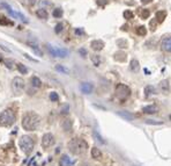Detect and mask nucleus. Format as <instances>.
Listing matches in <instances>:
<instances>
[{"label":"nucleus","instance_id":"nucleus-30","mask_svg":"<svg viewBox=\"0 0 171 166\" xmlns=\"http://www.w3.org/2000/svg\"><path fill=\"white\" fill-rule=\"evenodd\" d=\"M149 15H150V12H149L148 9H146V8H142V9H141V18L143 20L148 19Z\"/></svg>","mask_w":171,"mask_h":166},{"label":"nucleus","instance_id":"nucleus-40","mask_svg":"<svg viewBox=\"0 0 171 166\" xmlns=\"http://www.w3.org/2000/svg\"><path fill=\"white\" fill-rule=\"evenodd\" d=\"M63 27H64L63 23H58L57 26L54 27V31H56V33H60V31L63 30Z\"/></svg>","mask_w":171,"mask_h":166},{"label":"nucleus","instance_id":"nucleus-33","mask_svg":"<svg viewBox=\"0 0 171 166\" xmlns=\"http://www.w3.org/2000/svg\"><path fill=\"white\" fill-rule=\"evenodd\" d=\"M52 14H53L54 18H61L63 16V9L61 8H56Z\"/></svg>","mask_w":171,"mask_h":166},{"label":"nucleus","instance_id":"nucleus-31","mask_svg":"<svg viewBox=\"0 0 171 166\" xmlns=\"http://www.w3.org/2000/svg\"><path fill=\"white\" fill-rule=\"evenodd\" d=\"M137 33L139 35H141V36H144V35L147 34V29H146V27H143V26H140V27L137 28Z\"/></svg>","mask_w":171,"mask_h":166},{"label":"nucleus","instance_id":"nucleus-36","mask_svg":"<svg viewBox=\"0 0 171 166\" xmlns=\"http://www.w3.org/2000/svg\"><path fill=\"white\" fill-rule=\"evenodd\" d=\"M124 18H125V19H127V20L133 19V13H132L131 11H125V12H124Z\"/></svg>","mask_w":171,"mask_h":166},{"label":"nucleus","instance_id":"nucleus-28","mask_svg":"<svg viewBox=\"0 0 171 166\" xmlns=\"http://www.w3.org/2000/svg\"><path fill=\"white\" fill-rule=\"evenodd\" d=\"M56 70H57V71H59V72H61V73H66V74L69 73V70L67 69V67L63 66V65H57V66H56Z\"/></svg>","mask_w":171,"mask_h":166},{"label":"nucleus","instance_id":"nucleus-27","mask_svg":"<svg viewBox=\"0 0 171 166\" xmlns=\"http://www.w3.org/2000/svg\"><path fill=\"white\" fill-rule=\"evenodd\" d=\"M93 135H94V137L96 138V141H97V142H99V143H102V144H105V141L103 139L102 136L99 135V134L96 131V130H94V131H93Z\"/></svg>","mask_w":171,"mask_h":166},{"label":"nucleus","instance_id":"nucleus-10","mask_svg":"<svg viewBox=\"0 0 171 166\" xmlns=\"http://www.w3.org/2000/svg\"><path fill=\"white\" fill-rule=\"evenodd\" d=\"M161 49H162L164 52H170L171 51V39H170V35L169 34L165 35L163 39H162Z\"/></svg>","mask_w":171,"mask_h":166},{"label":"nucleus","instance_id":"nucleus-37","mask_svg":"<svg viewBox=\"0 0 171 166\" xmlns=\"http://www.w3.org/2000/svg\"><path fill=\"white\" fill-rule=\"evenodd\" d=\"M157 24H158V22H157L155 19L152 20V21H150V30H152V31L155 30L156 28H157Z\"/></svg>","mask_w":171,"mask_h":166},{"label":"nucleus","instance_id":"nucleus-8","mask_svg":"<svg viewBox=\"0 0 171 166\" xmlns=\"http://www.w3.org/2000/svg\"><path fill=\"white\" fill-rule=\"evenodd\" d=\"M53 144H54V136L52 135V134L48 132V134H45V135L43 136L42 147H44V149H49V147H51Z\"/></svg>","mask_w":171,"mask_h":166},{"label":"nucleus","instance_id":"nucleus-26","mask_svg":"<svg viewBox=\"0 0 171 166\" xmlns=\"http://www.w3.org/2000/svg\"><path fill=\"white\" fill-rule=\"evenodd\" d=\"M16 67H18V70H19V71L22 74H27L28 73V69L26 67V65H23L22 63H19V64H16Z\"/></svg>","mask_w":171,"mask_h":166},{"label":"nucleus","instance_id":"nucleus-42","mask_svg":"<svg viewBox=\"0 0 171 166\" xmlns=\"http://www.w3.org/2000/svg\"><path fill=\"white\" fill-rule=\"evenodd\" d=\"M79 54H80L82 57H86V56H87V50H86V49H79Z\"/></svg>","mask_w":171,"mask_h":166},{"label":"nucleus","instance_id":"nucleus-15","mask_svg":"<svg viewBox=\"0 0 171 166\" xmlns=\"http://www.w3.org/2000/svg\"><path fill=\"white\" fill-rule=\"evenodd\" d=\"M27 44H28L29 46H30V48L33 49V50H34V52H35L36 55H38V56H43L42 50L39 49V46H38L37 43H35L34 41H28Z\"/></svg>","mask_w":171,"mask_h":166},{"label":"nucleus","instance_id":"nucleus-23","mask_svg":"<svg viewBox=\"0 0 171 166\" xmlns=\"http://www.w3.org/2000/svg\"><path fill=\"white\" fill-rule=\"evenodd\" d=\"M118 115H120L122 117H124V119H126V120L128 121H132L134 119V116L127 112H118Z\"/></svg>","mask_w":171,"mask_h":166},{"label":"nucleus","instance_id":"nucleus-46","mask_svg":"<svg viewBox=\"0 0 171 166\" xmlns=\"http://www.w3.org/2000/svg\"><path fill=\"white\" fill-rule=\"evenodd\" d=\"M0 62H3V57H1V55H0Z\"/></svg>","mask_w":171,"mask_h":166},{"label":"nucleus","instance_id":"nucleus-29","mask_svg":"<svg viewBox=\"0 0 171 166\" xmlns=\"http://www.w3.org/2000/svg\"><path fill=\"white\" fill-rule=\"evenodd\" d=\"M117 44L119 46V48H123V49H126L128 46V43H127L126 40H118Z\"/></svg>","mask_w":171,"mask_h":166},{"label":"nucleus","instance_id":"nucleus-43","mask_svg":"<svg viewBox=\"0 0 171 166\" xmlns=\"http://www.w3.org/2000/svg\"><path fill=\"white\" fill-rule=\"evenodd\" d=\"M75 34L76 35H83L84 34V31H83V29H75Z\"/></svg>","mask_w":171,"mask_h":166},{"label":"nucleus","instance_id":"nucleus-17","mask_svg":"<svg viewBox=\"0 0 171 166\" xmlns=\"http://www.w3.org/2000/svg\"><path fill=\"white\" fill-rule=\"evenodd\" d=\"M91 157L95 159V160H101V159H102V157H103L102 151L99 150L98 147H94L93 149H91Z\"/></svg>","mask_w":171,"mask_h":166},{"label":"nucleus","instance_id":"nucleus-39","mask_svg":"<svg viewBox=\"0 0 171 166\" xmlns=\"http://www.w3.org/2000/svg\"><path fill=\"white\" fill-rule=\"evenodd\" d=\"M5 64H6V67H7V69H9V70H12L13 67H14V66H13V62H12V61H8V59H6V61H5Z\"/></svg>","mask_w":171,"mask_h":166},{"label":"nucleus","instance_id":"nucleus-35","mask_svg":"<svg viewBox=\"0 0 171 166\" xmlns=\"http://www.w3.org/2000/svg\"><path fill=\"white\" fill-rule=\"evenodd\" d=\"M68 110H69L68 104H64L63 108H61V110H60V114L61 115H66V114H68Z\"/></svg>","mask_w":171,"mask_h":166},{"label":"nucleus","instance_id":"nucleus-2","mask_svg":"<svg viewBox=\"0 0 171 166\" xmlns=\"http://www.w3.org/2000/svg\"><path fill=\"white\" fill-rule=\"evenodd\" d=\"M67 149L71 153L75 156L82 155L88 149V143L82 138H73L67 144Z\"/></svg>","mask_w":171,"mask_h":166},{"label":"nucleus","instance_id":"nucleus-25","mask_svg":"<svg viewBox=\"0 0 171 166\" xmlns=\"http://www.w3.org/2000/svg\"><path fill=\"white\" fill-rule=\"evenodd\" d=\"M91 62H93V64L95 66H99V64H101V58H99L98 55H93V56H91Z\"/></svg>","mask_w":171,"mask_h":166},{"label":"nucleus","instance_id":"nucleus-11","mask_svg":"<svg viewBox=\"0 0 171 166\" xmlns=\"http://www.w3.org/2000/svg\"><path fill=\"white\" fill-rule=\"evenodd\" d=\"M75 165V160H73L69 156L63 155L59 159V166H74Z\"/></svg>","mask_w":171,"mask_h":166},{"label":"nucleus","instance_id":"nucleus-13","mask_svg":"<svg viewBox=\"0 0 171 166\" xmlns=\"http://www.w3.org/2000/svg\"><path fill=\"white\" fill-rule=\"evenodd\" d=\"M104 46H105V43L103 42L102 40H95V41H93L90 43L91 49L95 51H101L104 48Z\"/></svg>","mask_w":171,"mask_h":166},{"label":"nucleus","instance_id":"nucleus-45","mask_svg":"<svg viewBox=\"0 0 171 166\" xmlns=\"http://www.w3.org/2000/svg\"><path fill=\"white\" fill-rule=\"evenodd\" d=\"M29 1H30V4H31V5H34V4H35V0H29Z\"/></svg>","mask_w":171,"mask_h":166},{"label":"nucleus","instance_id":"nucleus-12","mask_svg":"<svg viewBox=\"0 0 171 166\" xmlns=\"http://www.w3.org/2000/svg\"><path fill=\"white\" fill-rule=\"evenodd\" d=\"M80 89L81 92L84 93V94H90L93 91H94V85L91 83H81L80 85Z\"/></svg>","mask_w":171,"mask_h":166},{"label":"nucleus","instance_id":"nucleus-16","mask_svg":"<svg viewBox=\"0 0 171 166\" xmlns=\"http://www.w3.org/2000/svg\"><path fill=\"white\" fill-rule=\"evenodd\" d=\"M127 55L124 52V51H117L116 54L113 55V58H114V61H117V62H122V63H124L127 59V57H126Z\"/></svg>","mask_w":171,"mask_h":166},{"label":"nucleus","instance_id":"nucleus-1","mask_svg":"<svg viewBox=\"0 0 171 166\" xmlns=\"http://www.w3.org/2000/svg\"><path fill=\"white\" fill-rule=\"evenodd\" d=\"M41 124V116L34 112L24 113L22 116V127L27 131H35Z\"/></svg>","mask_w":171,"mask_h":166},{"label":"nucleus","instance_id":"nucleus-9","mask_svg":"<svg viewBox=\"0 0 171 166\" xmlns=\"http://www.w3.org/2000/svg\"><path fill=\"white\" fill-rule=\"evenodd\" d=\"M1 6L6 8V9H7V12L9 13V14H11L12 16H14V18H19V19L21 20L22 22H24V23H27V22H28L27 19H26V18H24V16H23L22 14H21V13H15V12H14L13 9H12L11 6H9V5H7L6 3H1Z\"/></svg>","mask_w":171,"mask_h":166},{"label":"nucleus","instance_id":"nucleus-22","mask_svg":"<svg viewBox=\"0 0 171 166\" xmlns=\"http://www.w3.org/2000/svg\"><path fill=\"white\" fill-rule=\"evenodd\" d=\"M36 14H37V16L39 19H43V20L48 19V12H46V9H44V8L38 9V11L36 12Z\"/></svg>","mask_w":171,"mask_h":166},{"label":"nucleus","instance_id":"nucleus-7","mask_svg":"<svg viewBox=\"0 0 171 166\" xmlns=\"http://www.w3.org/2000/svg\"><path fill=\"white\" fill-rule=\"evenodd\" d=\"M48 50L49 52L53 57H60V58H65L68 56V50H66V49H61V48H53V46H51V44H48Z\"/></svg>","mask_w":171,"mask_h":166},{"label":"nucleus","instance_id":"nucleus-21","mask_svg":"<svg viewBox=\"0 0 171 166\" xmlns=\"http://www.w3.org/2000/svg\"><path fill=\"white\" fill-rule=\"evenodd\" d=\"M30 83H31V85L34 86L35 88H38V87H41V86H42V81H41V79H39L37 76H34V77L31 78Z\"/></svg>","mask_w":171,"mask_h":166},{"label":"nucleus","instance_id":"nucleus-44","mask_svg":"<svg viewBox=\"0 0 171 166\" xmlns=\"http://www.w3.org/2000/svg\"><path fill=\"white\" fill-rule=\"evenodd\" d=\"M150 1H153V0H141L142 4H148V3H150Z\"/></svg>","mask_w":171,"mask_h":166},{"label":"nucleus","instance_id":"nucleus-3","mask_svg":"<svg viewBox=\"0 0 171 166\" xmlns=\"http://www.w3.org/2000/svg\"><path fill=\"white\" fill-rule=\"evenodd\" d=\"M16 120L15 113L12 109H5L0 114V127H11Z\"/></svg>","mask_w":171,"mask_h":166},{"label":"nucleus","instance_id":"nucleus-34","mask_svg":"<svg viewBox=\"0 0 171 166\" xmlns=\"http://www.w3.org/2000/svg\"><path fill=\"white\" fill-rule=\"evenodd\" d=\"M50 100L53 101V102H56V101L59 100V95H58V93H56V92L50 93Z\"/></svg>","mask_w":171,"mask_h":166},{"label":"nucleus","instance_id":"nucleus-4","mask_svg":"<svg viewBox=\"0 0 171 166\" xmlns=\"http://www.w3.org/2000/svg\"><path fill=\"white\" fill-rule=\"evenodd\" d=\"M19 147H20V149L22 150V152H24L26 155H30L35 147L34 139L28 135L21 136V138H20V141H19Z\"/></svg>","mask_w":171,"mask_h":166},{"label":"nucleus","instance_id":"nucleus-41","mask_svg":"<svg viewBox=\"0 0 171 166\" xmlns=\"http://www.w3.org/2000/svg\"><path fill=\"white\" fill-rule=\"evenodd\" d=\"M146 123L147 124H154V126H157V124H162V122H156L154 120H147L146 121Z\"/></svg>","mask_w":171,"mask_h":166},{"label":"nucleus","instance_id":"nucleus-14","mask_svg":"<svg viewBox=\"0 0 171 166\" xmlns=\"http://www.w3.org/2000/svg\"><path fill=\"white\" fill-rule=\"evenodd\" d=\"M160 89L164 94H168L170 92V80L169 79H165V80H162L160 83Z\"/></svg>","mask_w":171,"mask_h":166},{"label":"nucleus","instance_id":"nucleus-32","mask_svg":"<svg viewBox=\"0 0 171 166\" xmlns=\"http://www.w3.org/2000/svg\"><path fill=\"white\" fill-rule=\"evenodd\" d=\"M63 127H64V129L66 130V131H71V129H72V123H71V121L66 120Z\"/></svg>","mask_w":171,"mask_h":166},{"label":"nucleus","instance_id":"nucleus-6","mask_svg":"<svg viewBox=\"0 0 171 166\" xmlns=\"http://www.w3.org/2000/svg\"><path fill=\"white\" fill-rule=\"evenodd\" d=\"M116 95L120 100H126L131 95V89H129V87L127 85L118 84L117 87H116Z\"/></svg>","mask_w":171,"mask_h":166},{"label":"nucleus","instance_id":"nucleus-24","mask_svg":"<svg viewBox=\"0 0 171 166\" xmlns=\"http://www.w3.org/2000/svg\"><path fill=\"white\" fill-rule=\"evenodd\" d=\"M144 93H146V97H150L153 94H155V88L152 85H149L144 88Z\"/></svg>","mask_w":171,"mask_h":166},{"label":"nucleus","instance_id":"nucleus-20","mask_svg":"<svg viewBox=\"0 0 171 166\" xmlns=\"http://www.w3.org/2000/svg\"><path fill=\"white\" fill-rule=\"evenodd\" d=\"M129 69L132 70L133 72H138L139 69H140V64H139V61L137 59H132L131 63H129Z\"/></svg>","mask_w":171,"mask_h":166},{"label":"nucleus","instance_id":"nucleus-5","mask_svg":"<svg viewBox=\"0 0 171 166\" xmlns=\"http://www.w3.org/2000/svg\"><path fill=\"white\" fill-rule=\"evenodd\" d=\"M23 89H24V80L22 78L15 77L13 80H12V91L15 95H20L23 93Z\"/></svg>","mask_w":171,"mask_h":166},{"label":"nucleus","instance_id":"nucleus-38","mask_svg":"<svg viewBox=\"0 0 171 166\" xmlns=\"http://www.w3.org/2000/svg\"><path fill=\"white\" fill-rule=\"evenodd\" d=\"M96 4L98 6H105L107 4H109V0H96Z\"/></svg>","mask_w":171,"mask_h":166},{"label":"nucleus","instance_id":"nucleus-19","mask_svg":"<svg viewBox=\"0 0 171 166\" xmlns=\"http://www.w3.org/2000/svg\"><path fill=\"white\" fill-rule=\"evenodd\" d=\"M142 112L144 114H155L157 112V108H156L155 104H149V106H146L142 108Z\"/></svg>","mask_w":171,"mask_h":166},{"label":"nucleus","instance_id":"nucleus-18","mask_svg":"<svg viewBox=\"0 0 171 166\" xmlns=\"http://www.w3.org/2000/svg\"><path fill=\"white\" fill-rule=\"evenodd\" d=\"M165 19H167V12H165V11H158L155 14V20L158 23L163 22Z\"/></svg>","mask_w":171,"mask_h":166}]
</instances>
